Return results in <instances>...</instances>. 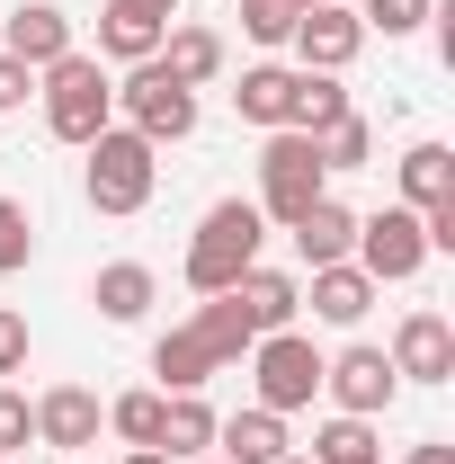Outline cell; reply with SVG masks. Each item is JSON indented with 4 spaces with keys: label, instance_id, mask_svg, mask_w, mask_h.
I'll return each mask as SVG.
<instances>
[{
    "label": "cell",
    "instance_id": "28",
    "mask_svg": "<svg viewBox=\"0 0 455 464\" xmlns=\"http://www.w3.org/2000/svg\"><path fill=\"white\" fill-rule=\"evenodd\" d=\"M429 18H438V0H366V9H357L366 36H420Z\"/></svg>",
    "mask_w": 455,
    "mask_h": 464
},
{
    "label": "cell",
    "instance_id": "15",
    "mask_svg": "<svg viewBox=\"0 0 455 464\" xmlns=\"http://www.w3.org/2000/svg\"><path fill=\"white\" fill-rule=\"evenodd\" d=\"M286 232H295V259H304V268H331V259H348V250H357V215H348L340 197H313Z\"/></svg>",
    "mask_w": 455,
    "mask_h": 464
},
{
    "label": "cell",
    "instance_id": "3",
    "mask_svg": "<svg viewBox=\"0 0 455 464\" xmlns=\"http://www.w3.org/2000/svg\"><path fill=\"white\" fill-rule=\"evenodd\" d=\"M36 99H45V134L54 143H90L99 125H116V81H108V63L81 54V45L36 72Z\"/></svg>",
    "mask_w": 455,
    "mask_h": 464
},
{
    "label": "cell",
    "instance_id": "26",
    "mask_svg": "<svg viewBox=\"0 0 455 464\" xmlns=\"http://www.w3.org/2000/svg\"><path fill=\"white\" fill-rule=\"evenodd\" d=\"M313 152H322V170H366V152H375V125L348 108L340 125H322V134H313Z\"/></svg>",
    "mask_w": 455,
    "mask_h": 464
},
{
    "label": "cell",
    "instance_id": "35",
    "mask_svg": "<svg viewBox=\"0 0 455 464\" xmlns=\"http://www.w3.org/2000/svg\"><path fill=\"white\" fill-rule=\"evenodd\" d=\"M411 464H455V447H447V438H420V447H411Z\"/></svg>",
    "mask_w": 455,
    "mask_h": 464
},
{
    "label": "cell",
    "instance_id": "8",
    "mask_svg": "<svg viewBox=\"0 0 455 464\" xmlns=\"http://www.w3.org/2000/svg\"><path fill=\"white\" fill-rule=\"evenodd\" d=\"M375 286H402V277H420L429 268V232L411 206H384V215H357V250H348Z\"/></svg>",
    "mask_w": 455,
    "mask_h": 464
},
{
    "label": "cell",
    "instance_id": "23",
    "mask_svg": "<svg viewBox=\"0 0 455 464\" xmlns=\"http://www.w3.org/2000/svg\"><path fill=\"white\" fill-rule=\"evenodd\" d=\"M340 116H348L340 72H304V63H295V108H286V125H295V134H322V125H340Z\"/></svg>",
    "mask_w": 455,
    "mask_h": 464
},
{
    "label": "cell",
    "instance_id": "40",
    "mask_svg": "<svg viewBox=\"0 0 455 464\" xmlns=\"http://www.w3.org/2000/svg\"><path fill=\"white\" fill-rule=\"evenodd\" d=\"M295 9H304V0H295Z\"/></svg>",
    "mask_w": 455,
    "mask_h": 464
},
{
    "label": "cell",
    "instance_id": "31",
    "mask_svg": "<svg viewBox=\"0 0 455 464\" xmlns=\"http://www.w3.org/2000/svg\"><path fill=\"white\" fill-rule=\"evenodd\" d=\"M27 438H36V411H27V393H18V384H0V456H18Z\"/></svg>",
    "mask_w": 455,
    "mask_h": 464
},
{
    "label": "cell",
    "instance_id": "22",
    "mask_svg": "<svg viewBox=\"0 0 455 464\" xmlns=\"http://www.w3.org/2000/svg\"><path fill=\"white\" fill-rule=\"evenodd\" d=\"M447 197H455V152L447 143H411V152H402V206L429 215V206H447Z\"/></svg>",
    "mask_w": 455,
    "mask_h": 464
},
{
    "label": "cell",
    "instance_id": "39",
    "mask_svg": "<svg viewBox=\"0 0 455 464\" xmlns=\"http://www.w3.org/2000/svg\"><path fill=\"white\" fill-rule=\"evenodd\" d=\"M366 464H384V456H366Z\"/></svg>",
    "mask_w": 455,
    "mask_h": 464
},
{
    "label": "cell",
    "instance_id": "16",
    "mask_svg": "<svg viewBox=\"0 0 455 464\" xmlns=\"http://www.w3.org/2000/svg\"><path fill=\"white\" fill-rule=\"evenodd\" d=\"M215 456L224 464H277V456H295V438H286V420L277 411H232V420H215Z\"/></svg>",
    "mask_w": 455,
    "mask_h": 464
},
{
    "label": "cell",
    "instance_id": "33",
    "mask_svg": "<svg viewBox=\"0 0 455 464\" xmlns=\"http://www.w3.org/2000/svg\"><path fill=\"white\" fill-rule=\"evenodd\" d=\"M18 366H27V322L0 304V375H18Z\"/></svg>",
    "mask_w": 455,
    "mask_h": 464
},
{
    "label": "cell",
    "instance_id": "21",
    "mask_svg": "<svg viewBox=\"0 0 455 464\" xmlns=\"http://www.w3.org/2000/svg\"><path fill=\"white\" fill-rule=\"evenodd\" d=\"M170 464H188V456H215V411H206V393H170L161 402V438H152Z\"/></svg>",
    "mask_w": 455,
    "mask_h": 464
},
{
    "label": "cell",
    "instance_id": "29",
    "mask_svg": "<svg viewBox=\"0 0 455 464\" xmlns=\"http://www.w3.org/2000/svg\"><path fill=\"white\" fill-rule=\"evenodd\" d=\"M27 259H36V215L18 197H0V277H18Z\"/></svg>",
    "mask_w": 455,
    "mask_h": 464
},
{
    "label": "cell",
    "instance_id": "41",
    "mask_svg": "<svg viewBox=\"0 0 455 464\" xmlns=\"http://www.w3.org/2000/svg\"><path fill=\"white\" fill-rule=\"evenodd\" d=\"M0 464H9V456H0Z\"/></svg>",
    "mask_w": 455,
    "mask_h": 464
},
{
    "label": "cell",
    "instance_id": "37",
    "mask_svg": "<svg viewBox=\"0 0 455 464\" xmlns=\"http://www.w3.org/2000/svg\"><path fill=\"white\" fill-rule=\"evenodd\" d=\"M188 464H224V456H188Z\"/></svg>",
    "mask_w": 455,
    "mask_h": 464
},
{
    "label": "cell",
    "instance_id": "24",
    "mask_svg": "<svg viewBox=\"0 0 455 464\" xmlns=\"http://www.w3.org/2000/svg\"><path fill=\"white\" fill-rule=\"evenodd\" d=\"M161 36H170V27L108 9V18H99V63H152V54H161Z\"/></svg>",
    "mask_w": 455,
    "mask_h": 464
},
{
    "label": "cell",
    "instance_id": "7",
    "mask_svg": "<svg viewBox=\"0 0 455 464\" xmlns=\"http://www.w3.org/2000/svg\"><path fill=\"white\" fill-rule=\"evenodd\" d=\"M116 108H125V125H134L152 152L197 134V90H179L161 63H125V81H116Z\"/></svg>",
    "mask_w": 455,
    "mask_h": 464
},
{
    "label": "cell",
    "instance_id": "25",
    "mask_svg": "<svg viewBox=\"0 0 455 464\" xmlns=\"http://www.w3.org/2000/svg\"><path fill=\"white\" fill-rule=\"evenodd\" d=\"M366 456H384V447H375V420H348V411H331V420L313 429V464H366Z\"/></svg>",
    "mask_w": 455,
    "mask_h": 464
},
{
    "label": "cell",
    "instance_id": "9",
    "mask_svg": "<svg viewBox=\"0 0 455 464\" xmlns=\"http://www.w3.org/2000/svg\"><path fill=\"white\" fill-rule=\"evenodd\" d=\"M322 393L348 411V420H384L393 411V393H402V375H393V357L384 348H340V357H322Z\"/></svg>",
    "mask_w": 455,
    "mask_h": 464
},
{
    "label": "cell",
    "instance_id": "19",
    "mask_svg": "<svg viewBox=\"0 0 455 464\" xmlns=\"http://www.w3.org/2000/svg\"><path fill=\"white\" fill-rule=\"evenodd\" d=\"M286 108H295V63H250V72H241V90H232V116H241V125H259V134H277Z\"/></svg>",
    "mask_w": 455,
    "mask_h": 464
},
{
    "label": "cell",
    "instance_id": "13",
    "mask_svg": "<svg viewBox=\"0 0 455 464\" xmlns=\"http://www.w3.org/2000/svg\"><path fill=\"white\" fill-rule=\"evenodd\" d=\"M72 45H81V36H72V18H63L54 0H18V9L0 18V54H18L27 72H45V63H63Z\"/></svg>",
    "mask_w": 455,
    "mask_h": 464
},
{
    "label": "cell",
    "instance_id": "14",
    "mask_svg": "<svg viewBox=\"0 0 455 464\" xmlns=\"http://www.w3.org/2000/svg\"><path fill=\"white\" fill-rule=\"evenodd\" d=\"M375 277L357 268V259H331V268H313V286H304V304H313V322H331V331H357L366 313H375Z\"/></svg>",
    "mask_w": 455,
    "mask_h": 464
},
{
    "label": "cell",
    "instance_id": "1",
    "mask_svg": "<svg viewBox=\"0 0 455 464\" xmlns=\"http://www.w3.org/2000/svg\"><path fill=\"white\" fill-rule=\"evenodd\" d=\"M250 340H259V331H250V313H241L232 295H206L179 331L152 340V375H161V393H206L224 366L250 357Z\"/></svg>",
    "mask_w": 455,
    "mask_h": 464
},
{
    "label": "cell",
    "instance_id": "11",
    "mask_svg": "<svg viewBox=\"0 0 455 464\" xmlns=\"http://www.w3.org/2000/svg\"><path fill=\"white\" fill-rule=\"evenodd\" d=\"M27 411H36V447H54V456L99 447V429H108V402L90 384H54V393H36Z\"/></svg>",
    "mask_w": 455,
    "mask_h": 464
},
{
    "label": "cell",
    "instance_id": "20",
    "mask_svg": "<svg viewBox=\"0 0 455 464\" xmlns=\"http://www.w3.org/2000/svg\"><path fill=\"white\" fill-rule=\"evenodd\" d=\"M161 72H170L179 90H206V81H215V72H224V36H215V27H170V36H161Z\"/></svg>",
    "mask_w": 455,
    "mask_h": 464
},
{
    "label": "cell",
    "instance_id": "5",
    "mask_svg": "<svg viewBox=\"0 0 455 464\" xmlns=\"http://www.w3.org/2000/svg\"><path fill=\"white\" fill-rule=\"evenodd\" d=\"M313 197H331V170H322V152H313V134H295V125H277L268 134V152H259V215L268 224H295Z\"/></svg>",
    "mask_w": 455,
    "mask_h": 464
},
{
    "label": "cell",
    "instance_id": "30",
    "mask_svg": "<svg viewBox=\"0 0 455 464\" xmlns=\"http://www.w3.org/2000/svg\"><path fill=\"white\" fill-rule=\"evenodd\" d=\"M295 18H304L295 0H241V36H250V45H286Z\"/></svg>",
    "mask_w": 455,
    "mask_h": 464
},
{
    "label": "cell",
    "instance_id": "27",
    "mask_svg": "<svg viewBox=\"0 0 455 464\" xmlns=\"http://www.w3.org/2000/svg\"><path fill=\"white\" fill-rule=\"evenodd\" d=\"M161 402H170L161 384H143V393H116V402H108V429L125 438V447H152V438H161Z\"/></svg>",
    "mask_w": 455,
    "mask_h": 464
},
{
    "label": "cell",
    "instance_id": "36",
    "mask_svg": "<svg viewBox=\"0 0 455 464\" xmlns=\"http://www.w3.org/2000/svg\"><path fill=\"white\" fill-rule=\"evenodd\" d=\"M125 464H170V456H161V447H125Z\"/></svg>",
    "mask_w": 455,
    "mask_h": 464
},
{
    "label": "cell",
    "instance_id": "2",
    "mask_svg": "<svg viewBox=\"0 0 455 464\" xmlns=\"http://www.w3.org/2000/svg\"><path fill=\"white\" fill-rule=\"evenodd\" d=\"M152 188H161V152H152L134 125H99V134L81 143V197H90L99 215H143Z\"/></svg>",
    "mask_w": 455,
    "mask_h": 464
},
{
    "label": "cell",
    "instance_id": "34",
    "mask_svg": "<svg viewBox=\"0 0 455 464\" xmlns=\"http://www.w3.org/2000/svg\"><path fill=\"white\" fill-rule=\"evenodd\" d=\"M108 9H125V18H152V27H179V0H108Z\"/></svg>",
    "mask_w": 455,
    "mask_h": 464
},
{
    "label": "cell",
    "instance_id": "6",
    "mask_svg": "<svg viewBox=\"0 0 455 464\" xmlns=\"http://www.w3.org/2000/svg\"><path fill=\"white\" fill-rule=\"evenodd\" d=\"M250 384H259V411H313L322 393V348L304 340V331H259L250 340Z\"/></svg>",
    "mask_w": 455,
    "mask_h": 464
},
{
    "label": "cell",
    "instance_id": "18",
    "mask_svg": "<svg viewBox=\"0 0 455 464\" xmlns=\"http://www.w3.org/2000/svg\"><path fill=\"white\" fill-rule=\"evenodd\" d=\"M232 304L250 313V331H295V313H304V286H295L286 268H241V277H232Z\"/></svg>",
    "mask_w": 455,
    "mask_h": 464
},
{
    "label": "cell",
    "instance_id": "17",
    "mask_svg": "<svg viewBox=\"0 0 455 464\" xmlns=\"http://www.w3.org/2000/svg\"><path fill=\"white\" fill-rule=\"evenodd\" d=\"M152 295H161V277H152L143 259H108V268L90 277V304H99V322H116V331H125V322H143V313H152Z\"/></svg>",
    "mask_w": 455,
    "mask_h": 464
},
{
    "label": "cell",
    "instance_id": "12",
    "mask_svg": "<svg viewBox=\"0 0 455 464\" xmlns=\"http://www.w3.org/2000/svg\"><path fill=\"white\" fill-rule=\"evenodd\" d=\"M295 54H304V72H348V63L366 54V27H357V9L348 0H322V9H304L295 18V36H286Z\"/></svg>",
    "mask_w": 455,
    "mask_h": 464
},
{
    "label": "cell",
    "instance_id": "32",
    "mask_svg": "<svg viewBox=\"0 0 455 464\" xmlns=\"http://www.w3.org/2000/svg\"><path fill=\"white\" fill-rule=\"evenodd\" d=\"M27 99H36V72H27L18 54H0V116H9V108H27Z\"/></svg>",
    "mask_w": 455,
    "mask_h": 464
},
{
    "label": "cell",
    "instance_id": "38",
    "mask_svg": "<svg viewBox=\"0 0 455 464\" xmlns=\"http://www.w3.org/2000/svg\"><path fill=\"white\" fill-rule=\"evenodd\" d=\"M277 464H313V456H277Z\"/></svg>",
    "mask_w": 455,
    "mask_h": 464
},
{
    "label": "cell",
    "instance_id": "4",
    "mask_svg": "<svg viewBox=\"0 0 455 464\" xmlns=\"http://www.w3.org/2000/svg\"><path fill=\"white\" fill-rule=\"evenodd\" d=\"M259 241H268V215H259L250 197L206 206V224H197V241H188V286L197 295H232L241 268H259Z\"/></svg>",
    "mask_w": 455,
    "mask_h": 464
},
{
    "label": "cell",
    "instance_id": "10",
    "mask_svg": "<svg viewBox=\"0 0 455 464\" xmlns=\"http://www.w3.org/2000/svg\"><path fill=\"white\" fill-rule=\"evenodd\" d=\"M384 357H393L402 384H455V322L420 304V313L393 322V348H384Z\"/></svg>",
    "mask_w": 455,
    "mask_h": 464
}]
</instances>
